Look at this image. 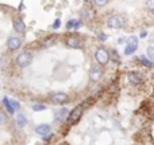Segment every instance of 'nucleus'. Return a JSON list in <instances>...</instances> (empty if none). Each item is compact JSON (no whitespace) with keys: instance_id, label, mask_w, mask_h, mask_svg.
I'll return each instance as SVG.
<instances>
[{"instance_id":"obj_27","label":"nucleus","mask_w":154,"mask_h":145,"mask_svg":"<svg viewBox=\"0 0 154 145\" xmlns=\"http://www.w3.org/2000/svg\"><path fill=\"white\" fill-rule=\"evenodd\" d=\"M61 26H62V22H61V19H54V22H53V24H51V30L53 31H58L60 28H61Z\"/></svg>"},{"instance_id":"obj_29","label":"nucleus","mask_w":154,"mask_h":145,"mask_svg":"<svg viewBox=\"0 0 154 145\" xmlns=\"http://www.w3.org/2000/svg\"><path fill=\"white\" fill-rule=\"evenodd\" d=\"M53 138H54V133H50V135H48V136H45V137H42V143L49 144V143H51V141H53Z\"/></svg>"},{"instance_id":"obj_3","label":"nucleus","mask_w":154,"mask_h":145,"mask_svg":"<svg viewBox=\"0 0 154 145\" xmlns=\"http://www.w3.org/2000/svg\"><path fill=\"white\" fill-rule=\"evenodd\" d=\"M79 15H80L81 22L84 24H87V26H92L93 23H96L97 22V16H99L97 10L91 4V1H85L82 4V7L80 8Z\"/></svg>"},{"instance_id":"obj_5","label":"nucleus","mask_w":154,"mask_h":145,"mask_svg":"<svg viewBox=\"0 0 154 145\" xmlns=\"http://www.w3.org/2000/svg\"><path fill=\"white\" fill-rule=\"evenodd\" d=\"M93 61L95 63L100 65L101 67H106L111 63V48H107L106 46H97L93 50Z\"/></svg>"},{"instance_id":"obj_30","label":"nucleus","mask_w":154,"mask_h":145,"mask_svg":"<svg viewBox=\"0 0 154 145\" xmlns=\"http://www.w3.org/2000/svg\"><path fill=\"white\" fill-rule=\"evenodd\" d=\"M127 40H128V38H126V36H119L116 39V43L118 45H127Z\"/></svg>"},{"instance_id":"obj_25","label":"nucleus","mask_w":154,"mask_h":145,"mask_svg":"<svg viewBox=\"0 0 154 145\" xmlns=\"http://www.w3.org/2000/svg\"><path fill=\"white\" fill-rule=\"evenodd\" d=\"M7 122H8V114L7 112H4L2 109V112H0V124H2V126H5Z\"/></svg>"},{"instance_id":"obj_21","label":"nucleus","mask_w":154,"mask_h":145,"mask_svg":"<svg viewBox=\"0 0 154 145\" xmlns=\"http://www.w3.org/2000/svg\"><path fill=\"white\" fill-rule=\"evenodd\" d=\"M31 110L35 112V113H39V112L48 110V106H46L45 103H42V102H35V103H32L31 105Z\"/></svg>"},{"instance_id":"obj_33","label":"nucleus","mask_w":154,"mask_h":145,"mask_svg":"<svg viewBox=\"0 0 154 145\" xmlns=\"http://www.w3.org/2000/svg\"><path fill=\"white\" fill-rule=\"evenodd\" d=\"M152 43H153V45H154V35H153V36H152Z\"/></svg>"},{"instance_id":"obj_14","label":"nucleus","mask_w":154,"mask_h":145,"mask_svg":"<svg viewBox=\"0 0 154 145\" xmlns=\"http://www.w3.org/2000/svg\"><path fill=\"white\" fill-rule=\"evenodd\" d=\"M57 40H58V35L49 34V35H46V36H43L42 39H39V42H38V47L39 48H50L56 45Z\"/></svg>"},{"instance_id":"obj_4","label":"nucleus","mask_w":154,"mask_h":145,"mask_svg":"<svg viewBox=\"0 0 154 145\" xmlns=\"http://www.w3.org/2000/svg\"><path fill=\"white\" fill-rule=\"evenodd\" d=\"M127 16L120 12H112L106 18V26L111 30H123L127 27Z\"/></svg>"},{"instance_id":"obj_11","label":"nucleus","mask_w":154,"mask_h":145,"mask_svg":"<svg viewBox=\"0 0 154 145\" xmlns=\"http://www.w3.org/2000/svg\"><path fill=\"white\" fill-rule=\"evenodd\" d=\"M139 47V38L137 35H130L127 40V45L125 46V51H123V55L126 57H131L137 53Z\"/></svg>"},{"instance_id":"obj_22","label":"nucleus","mask_w":154,"mask_h":145,"mask_svg":"<svg viewBox=\"0 0 154 145\" xmlns=\"http://www.w3.org/2000/svg\"><path fill=\"white\" fill-rule=\"evenodd\" d=\"M143 10L146 11L147 13L154 16V0H149V1L143 3Z\"/></svg>"},{"instance_id":"obj_16","label":"nucleus","mask_w":154,"mask_h":145,"mask_svg":"<svg viewBox=\"0 0 154 145\" xmlns=\"http://www.w3.org/2000/svg\"><path fill=\"white\" fill-rule=\"evenodd\" d=\"M34 132H35V135L41 136V137H45V136L53 133L51 132V125L50 124H38V125H35Z\"/></svg>"},{"instance_id":"obj_7","label":"nucleus","mask_w":154,"mask_h":145,"mask_svg":"<svg viewBox=\"0 0 154 145\" xmlns=\"http://www.w3.org/2000/svg\"><path fill=\"white\" fill-rule=\"evenodd\" d=\"M34 61V55L30 50H23L20 53H18V55L14 59V65H15L18 69H27L30 65Z\"/></svg>"},{"instance_id":"obj_2","label":"nucleus","mask_w":154,"mask_h":145,"mask_svg":"<svg viewBox=\"0 0 154 145\" xmlns=\"http://www.w3.org/2000/svg\"><path fill=\"white\" fill-rule=\"evenodd\" d=\"M62 43L70 50H82L85 48V38L79 32H68L62 36Z\"/></svg>"},{"instance_id":"obj_12","label":"nucleus","mask_w":154,"mask_h":145,"mask_svg":"<svg viewBox=\"0 0 154 145\" xmlns=\"http://www.w3.org/2000/svg\"><path fill=\"white\" fill-rule=\"evenodd\" d=\"M69 112L70 110L66 108V106H62V108L57 109V110L54 112V117H53L54 124L56 125H65L68 116H69Z\"/></svg>"},{"instance_id":"obj_6","label":"nucleus","mask_w":154,"mask_h":145,"mask_svg":"<svg viewBox=\"0 0 154 145\" xmlns=\"http://www.w3.org/2000/svg\"><path fill=\"white\" fill-rule=\"evenodd\" d=\"M126 82L130 87L139 89L146 83V75L141 70H130L126 73Z\"/></svg>"},{"instance_id":"obj_23","label":"nucleus","mask_w":154,"mask_h":145,"mask_svg":"<svg viewBox=\"0 0 154 145\" xmlns=\"http://www.w3.org/2000/svg\"><path fill=\"white\" fill-rule=\"evenodd\" d=\"M96 39H97L99 43H104V42H107V40H108V35H107L104 31L99 30V31L96 32Z\"/></svg>"},{"instance_id":"obj_15","label":"nucleus","mask_w":154,"mask_h":145,"mask_svg":"<svg viewBox=\"0 0 154 145\" xmlns=\"http://www.w3.org/2000/svg\"><path fill=\"white\" fill-rule=\"evenodd\" d=\"M85 24L81 22L80 18H70L69 20L65 23V30L68 32H77L79 30H81Z\"/></svg>"},{"instance_id":"obj_9","label":"nucleus","mask_w":154,"mask_h":145,"mask_svg":"<svg viewBox=\"0 0 154 145\" xmlns=\"http://www.w3.org/2000/svg\"><path fill=\"white\" fill-rule=\"evenodd\" d=\"M104 77V67H101L97 63H92L88 70V78L92 83H99Z\"/></svg>"},{"instance_id":"obj_20","label":"nucleus","mask_w":154,"mask_h":145,"mask_svg":"<svg viewBox=\"0 0 154 145\" xmlns=\"http://www.w3.org/2000/svg\"><path fill=\"white\" fill-rule=\"evenodd\" d=\"M111 63H114L115 66H120L122 65V57L115 48H111Z\"/></svg>"},{"instance_id":"obj_18","label":"nucleus","mask_w":154,"mask_h":145,"mask_svg":"<svg viewBox=\"0 0 154 145\" xmlns=\"http://www.w3.org/2000/svg\"><path fill=\"white\" fill-rule=\"evenodd\" d=\"M29 124V120H27V116L24 113H18L15 117V125L19 128V129H23V128L27 126Z\"/></svg>"},{"instance_id":"obj_10","label":"nucleus","mask_w":154,"mask_h":145,"mask_svg":"<svg viewBox=\"0 0 154 145\" xmlns=\"http://www.w3.org/2000/svg\"><path fill=\"white\" fill-rule=\"evenodd\" d=\"M23 46V39L19 35H10L5 42V48L8 53H16L19 51Z\"/></svg>"},{"instance_id":"obj_31","label":"nucleus","mask_w":154,"mask_h":145,"mask_svg":"<svg viewBox=\"0 0 154 145\" xmlns=\"http://www.w3.org/2000/svg\"><path fill=\"white\" fill-rule=\"evenodd\" d=\"M147 35H149L147 30H141V32H139L138 38H139V39H145V38H147Z\"/></svg>"},{"instance_id":"obj_8","label":"nucleus","mask_w":154,"mask_h":145,"mask_svg":"<svg viewBox=\"0 0 154 145\" xmlns=\"http://www.w3.org/2000/svg\"><path fill=\"white\" fill-rule=\"evenodd\" d=\"M48 101L51 103V105H57V106H64L66 105L68 102L70 101V97L68 93L65 91H60V90H57V91H51L48 94Z\"/></svg>"},{"instance_id":"obj_28","label":"nucleus","mask_w":154,"mask_h":145,"mask_svg":"<svg viewBox=\"0 0 154 145\" xmlns=\"http://www.w3.org/2000/svg\"><path fill=\"white\" fill-rule=\"evenodd\" d=\"M11 105H12V108L15 109L16 112H20L22 106H20V102H19L18 100H14V98H11Z\"/></svg>"},{"instance_id":"obj_19","label":"nucleus","mask_w":154,"mask_h":145,"mask_svg":"<svg viewBox=\"0 0 154 145\" xmlns=\"http://www.w3.org/2000/svg\"><path fill=\"white\" fill-rule=\"evenodd\" d=\"M137 61H138L139 65H141L142 67H145V69H147V70L154 69V62L150 61L146 55H139L138 58H137Z\"/></svg>"},{"instance_id":"obj_32","label":"nucleus","mask_w":154,"mask_h":145,"mask_svg":"<svg viewBox=\"0 0 154 145\" xmlns=\"http://www.w3.org/2000/svg\"><path fill=\"white\" fill-rule=\"evenodd\" d=\"M24 10V3H19V5H18V12H20V11H23Z\"/></svg>"},{"instance_id":"obj_17","label":"nucleus","mask_w":154,"mask_h":145,"mask_svg":"<svg viewBox=\"0 0 154 145\" xmlns=\"http://www.w3.org/2000/svg\"><path fill=\"white\" fill-rule=\"evenodd\" d=\"M2 106H3V110L7 112L8 116H14V114L16 113V110L12 108V105H11V98L8 97V95H4V97L2 98Z\"/></svg>"},{"instance_id":"obj_13","label":"nucleus","mask_w":154,"mask_h":145,"mask_svg":"<svg viewBox=\"0 0 154 145\" xmlns=\"http://www.w3.org/2000/svg\"><path fill=\"white\" fill-rule=\"evenodd\" d=\"M12 30H14V32L18 35L26 34L27 26H26V23H24L22 16H15V18H12Z\"/></svg>"},{"instance_id":"obj_1","label":"nucleus","mask_w":154,"mask_h":145,"mask_svg":"<svg viewBox=\"0 0 154 145\" xmlns=\"http://www.w3.org/2000/svg\"><path fill=\"white\" fill-rule=\"evenodd\" d=\"M95 100H96L95 97H89V98H88V100L82 101L81 103H79V105H76L75 108H73L72 110L69 112V116H68L66 122H65V125H64V126L69 129V128L75 126L76 124H79V122H80V120H81V117L84 116V112L87 110V109L89 108V106L92 105L93 102H95Z\"/></svg>"},{"instance_id":"obj_26","label":"nucleus","mask_w":154,"mask_h":145,"mask_svg":"<svg viewBox=\"0 0 154 145\" xmlns=\"http://www.w3.org/2000/svg\"><path fill=\"white\" fill-rule=\"evenodd\" d=\"M145 55H146L147 58L150 59V61L154 62V46H153V45L149 46V47L146 48V54H145Z\"/></svg>"},{"instance_id":"obj_24","label":"nucleus","mask_w":154,"mask_h":145,"mask_svg":"<svg viewBox=\"0 0 154 145\" xmlns=\"http://www.w3.org/2000/svg\"><path fill=\"white\" fill-rule=\"evenodd\" d=\"M91 4H92L96 10H99V8L107 7V5L109 4V1H108V0H104V1H101V0H95V1H91Z\"/></svg>"}]
</instances>
